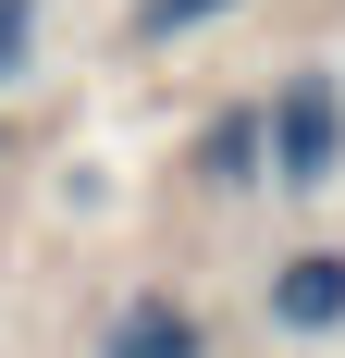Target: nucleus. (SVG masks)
Wrapping results in <instances>:
<instances>
[{
    "instance_id": "obj_4",
    "label": "nucleus",
    "mask_w": 345,
    "mask_h": 358,
    "mask_svg": "<svg viewBox=\"0 0 345 358\" xmlns=\"http://www.w3.org/2000/svg\"><path fill=\"white\" fill-rule=\"evenodd\" d=\"M247 161H259V111H222L210 124V173H247Z\"/></svg>"
},
{
    "instance_id": "obj_2",
    "label": "nucleus",
    "mask_w": 345,
    "mask_h": 358,
    "mask_svg": "<svg viewBox=\"0 0 345 358\" xmlns=\"http://www.w3.org/2000/svg\"><path fill=\"white\" fill-rule=\"evenodd\" d=\"M272 334H333L345 322V248H296V259H272Z\"/></svg>"
},
{
    "instance_id": "obj_1",
    "label": "nucleus",
    "mask_w": 345,
    "mask_h": 358,
    "mask_svg": "<svg viewBox=\"0 0 345 358\" xmlns=\"http://www.w3.org/2000/svg\"><path fill=\"white\" fill-rule=\"evenodd\" d=\"M259 161H272V185H321L345 161V87L333 74H296V87L259 111Z\"/></svg>"
},
{
    "instance_id": "obj_3",
    "label": "nucleus",
    "mask_w": 345,
    "mask_h": 358,
    "mask_svg": "<svg viewBox=\"0 0 345 358\" xmlns=\"http://www.w3.org/2000/svg\"><path fill=\"white\" fill-rule=\"evenodd\" d=\"M99 358H210V322L185 296H124L111 334H99Z\"/></svg>"
},
{
    "instance_id": "obj_6",
    "label": "nucleus",
    "mask_w": 345,
    "mask_h": 358,
    "mask_svg": "<svg viewBox=\"0 0 345 358\" xmlns=\"http://www.w3.org/2000/svg\"><path fill=\"white\" fill-rule=\"evenodd\" d=\"M210 13H222V0H148L136 25H148V37H185V25H210Z\"/></svg>"
},
{
    "instance_id": "obj_5",
    "label": "nucleus",
    "mask_w": 345,
    "mask_h": 358,
    "mask_svg": "<svg viewBox=\"0 0 345 358\" xmlns=\"http://www.w3.org/2000/svg\"><path fill=\"white\" fill-rule=\"evenodd\" d=\"M25 50H37V0H0V87L25 74Z\"/></svg>"
}]
</instances>
